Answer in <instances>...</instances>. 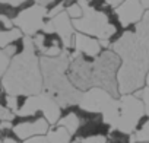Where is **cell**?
Returning a JSON list of instances; mask_svg holds the SVG:
<instances>
[{
  "mask_svg": "<svg viewBox=\"0 0 149 143\" xmlns=\"http://www.w3.org/2000/svg\"><path fill=\"white\" fill-rule=\"evenodd\" d=\"M25 50L10 58L9 67L0 79L3 91L8 95H37L42 92V73L40 56L35 50L32 37L24 35Z\"/></svg>",
  "mask_w": 149,
  "mask_h": 143,
  "instance_id": "6da1fadb",
  "label": "cell"
},
{
  "mask_svg": "<svg viewBox=\"0 0 149 143\" xmlns=\"http://www.w3.org/2000/svg\"><path fill=\"white\" fill-rule=\"evenodd\" d=\"M79 3L84 8V15L79 19H74L73 26L76 32H82L91 37L98 38L102 42L104 48H108V40L120 29L113 26L104 12H98L88 5V0H79Z\"/></svg>",
  "mask_w": 149,
  "mask_h": 143,
  "instance_id": "7a4b0ae2",
  "label": "cell"
},
{
  "mask_svg": "<svg viewBox=\"0 0 149 143\" xmlns=\"http://www.w3.org/2000/svg\"><path fill=\"white\" fill-rule=\"evenodd\" d=\"M121 66L120 56L111 48H104L92 63L94 86H100L108 91L116 98L120 96L117 86V72Z\"/></svg>",
  "mask_w": 149,
  "mask_h": 143,
  "instance_id": "3957f363",
  "label": "cell"
},
{
  "mask_svg": "<svg viewBox=\"0 0 149 143\" xmlns=\"http://www.w3.org/2000/svg\"><path fill=\"white\" fill-rule=\"evenodd\" d=\"M63 108L58 105L56 99H53L48 94L40 92L37 95H29L25 99L22 108L16 112L18 117H34V115H44L50 126H56L60 120Z\"/></svg>",
  "mask_w": 149,
  "mask_h": 143,
  "instance_id": "277c9868",
  "label": "cell"
},
{
  "mask_svg": "<svg viewBox=\"0 0 149 143\" xmlns=\"http://www.w3.org/2000/svg\"><path fill=\"white\" fill-rule=\"evenodd\" d=\"M118 105H120V114H118V121L116 124V130L132 134L140 120L146 115L145 114V105L139 96L134 94H126L118 96Z\"/></svg>",
  "mask_w": 149,
  "mask_h": 143,
  "instance_id": "5b68a950",
  "label": "cell"
},
{
  "mask_svg": "<svg viewBox=\"0 0 149 143\" xmlns=\"http://www.w3.org/2000/svg\"><path fill=\"white\" fill-rule=\"evenodd\" d=\"M47 10L45 6L34 5L22 12L18 13V16L13 19V25L22 31L26 37H34L35 34L41 32L44 29L45 21H47Z\"/></svg>",
  "mask_w": 149,
  "mask_h": 143,
  "instance_id": "8992f818",
  "label": "cell"
},
{
  "mask_svg": "<svg viewBox=\"0 0 149 143\" xmlns=\"http://www.w3.org/2000/svg\"><path fill=\"white\" fill-rule=\"evenodd\" d=\"M50 123L45 120L44 115L38 114L34 117H18L13 121L12 133L19 139V140H26L34 136H42L47 134L50 130Z\"/></svg>",
  "mask_w": 149,
  "mask_h": 143,
  "instance_id": "52a82bcc",
  "label": "cell"
},
{
  "mask_svg": "<svg viewBox=\"0 0 149 143\" xmlns=\"http://www.w3.org/2000/svg\"><path fill=\"white\" fill-rule=\"evenodd\" d=\"M42 31L44 32H56L63 41L64 51H67V53L73 51V40H74L76 29H74L73 22L69 18L66 10L57 13L53 18H48L45 21V25H44Z\"/></svg>",
  "mask_w": 149,
  "mask_h": 143,
  "instance_id": "ba28073f",
  "label": "cell"
},
{
  "mask_svg": "<svg viewBox=\"0 0 149 143\" xmlns=\"http://www.w3.org/2000/svg\"><path fill=\"white\" fill-rule=\"evenodd\" d=\"M114 99H116V96L111 95L108 91H105L100 86H92L82 92L78 105L85 111L102 114L111 105V102Z\"/></svg>",
  "mask_w": 149,
  "mask_h": 143,
  "instance_id": "9c48e42d",
  "label": "cell"
},
{
  "mask_svg": "<svg viewBox=\"0 0 149 143\" xmlns=\"http://www.w3.org/2000/svg\"><path fill=\"white\" fill-rule=\"evenodd\" d=\"M146 9L143 8L140 0H124V2L116 8V13L123 28L130 25H136L145 15Z\"/></svg>",
  "mask_w": 149,
  "mask_h": 143,
  "instance_id": "30bf717a",
  "label": "cell"
},
{
  "mask_svg": "<svg viewBox=\"0 0 149 143\" xmlns=\"http://www.w3.org/2000/svg\"><path fill=\"white\" fill-rule=\"evenodd\" d=\"M104 50L102 42L91 35L82 34V32H76L74 34V40H73V51L81 56H86V57H98L101 54V51Z\"/></svg>",
  "mask_w": 149,
  "mask_h": 143,
  "instance_id": "8fae6325",
  "label": "cell"
},
{
  "mask_svg": "<svg viewBox=\"0 0 149 143\" xmlns=\"http://www.w3.org/2000/svg\"><path fill=\"white\" fill-rule=\"evenodd\" d=\"M47 136L48 143H72V134L61 126H53L50 127Z\"/></svg>",
  "mask_w": 149,
  "mask_h": 143,
  "instance_id": "7c38bea8",
  "label": "cell"
},
{
  "mask_svg": "<svg viewBox=\"0 0 149 143\" xmlns=\"http://www.w3.org/2000/svg\"><path fill=\"white\" fill-rule=\"evenodd\" d=\"M149 142V115H145L137 128L130 136V143H145Z\"/></svg>",
  "mask_w": 149,
  "mask_h": 143,
  "instance_id": "4fadbf2b",
  "label": "cell"
},
{
  "mask_svg": "<svg viewBox=\"0 0 149 143\" xmlns=\"http://www.w3.org/2000/svg\"><path fill=\"white\" fill-rule=\"evenodd\" d=\"M24 37L22 31L16 26L10 28V29H3V31H0V48H6L8 45H10L12 42L21 40Z\"/></svg>",
  "mask_w": 149,
  "mask_h": 143,
  "instance_id": "5bb4252c",
  "label": "cell"
},
{
  "mask_svg": "<svg viewBox=\"0 0 149 143\" xmlns=\"http://www.w3.org/2000/svg\"><path fill=\"white\" fill-rule=\"evenodd\" d=\"M64 10L67 12V15H69V18H70L72 21L79 19V18H82V15H84V8H82V5H81L79 2L74 3V5H72V6H69V8H66Z\"/></svg>",
  "mask_w": 149,
  "mask_h": 143,
  "instance_id": "9a60e30c",
  "label": "cell"
},
{
  "mask_svg": "<svg viewBox=\"0 0 149 143\" xmlns=\"http://www.w3.org/2000/svg\"><path fill=\"white\" fill-rule=\"evenodd\" d=\"M134 95L142 99V102L145 105V114L149 115V86L145 85L142 89H139L137 92H134Z\"/></svg>",
  "mask_w": 149,
  "mask_h": 143,
  "instance_id": "2e32d148",
  "label": "cell"
},
{
  "mask_svg": "<svg viewBox=\"0 0 149 143\" xmlns=\"http://www.w3.org/2000/svg\"><path fill=\"white\" fill-rule=\"evenodd\" d=\"M79 143H108V137L105 134H91L78 140Z\"/></svg>",
  "mask_w": 149,
  "mask_h": 143,
  "instance_id": "e0dca14e",
  "label": "cell"
},
{
  "mask_svg": "<svg viewBox=\"0 0 149 143\" xmlns=\"http://www.w3.org/2000/svg\"><path fill=\"white\" fill-rule=\"evenodd\" d=\"M9 63H10V58L6 56V53L0 48V79H2V76L5 75L6 69L9 67Z\"/></svg>",
  "mask_w": 149,
  "mask_h": 143,
  "instance_id": "ac0fdd59",
  "label": "cell"
},
{
  "mask_svg": "<svg viewBox=\"0 0 149 143\" xmlns=\"http://www.w3.org/2000/svg\"><path fill=\"white\" fill-rule=\"evenodd\" d=\"M22 143H48V142H47V136L42 134V136H34V137H29V139L24 140Z\"/></svg>",
  "mask_w": 149,
  "mask_h": 143,
  "instance_id": "d6986e66",
  "label": "cell"
},
{
  "mask_svg": "<svg viewBox=\"0 0 149 143\" xmlns=\"http://www.w3.org/2000/svg\"><path fill=\"white\" fill-rule=\"evenodd\" d=\"M2 143H21V142L15 134L10 136L9 133H6V134H2Z\"/></svg>",
  "mask_w": 149,
  "mask_h": 143,
  "instance_id": "ffe728a7",
  "label": "cell"
},
{
  "mask_svg": "<svg viewBox=\"0 0 149 143\" xmlns=\"http://www.w3.org/2000/svg\"><path fill=\"white\" fill-rule=\"evenodd\" d=\"M123 2H124V0H107V5L116 9V8H118V6H120Z\"/></svg>",
  "mask_w": 149,
  "mask_h": 143,
  "instance_id": "44dd1931",
  "label": "cell"
},
{
  "mask_svg": "<svg viewBox=\"0 0 149 143\" xmlns=\"http://www.w3.org/2000/svg\"><path fill=\"white\" fill-rule=\"evenodd\" d=\"M140 2H142L143 8H145L146 10H149V0H140Z\"/></svg>",
  "mask_w": 149,
  "mask_h": 143,
  "instance_id": "7402d4cb",
  "label": "cell"
},
{
  "mask_svg": "<svg viewBox=\"0 0 149 143\" xmlns=\"http://www.w3.org/2000/svg\"><path fill=\"white\" fill-rule=\"evenodd\" d=\"M145 85L149 86V70H148V73H146V79H145Z\"/></svg>",
  "mask_w": 149,
  "mask_h": 143,
  "instance_id": "603a6c76",
  "label": "cell"
},
{
  "mask_svg": "<svg viewBox=\"0 0 149 143\" xmlns=\"http://www.w3.org/2000/svg\"><path fill=\"white\" fill-rule=\"evenodd\" d=\"M0 143H2V139H0Z\"/></svg>",
  "mask_w": 149,
  "mask_h": 143,
  "instance_id": "cb8c5ba5",
  "label": "cell"
},
{
  "mask_svg": "<svg viewBox=\"0 0 149 143\" xmlns=\"http://www.w3.org/2000/svg\"><path fill=\"white\" fill-rule=\"evenodd\" d=\"M145 143H149V142H145Z\"/></svg>",
  "mask_w": 149,
  "mask_h": 143,
  "instance_id": "d4e9b609",
  "label": "cell"
}]
</instances>
